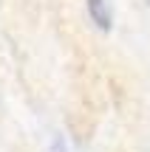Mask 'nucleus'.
Wrapping results in <instances>:
<instances>
[{"instance_id": "f257e3e1", "label": "nucleus", "mask_w": 150, "mask_h": 152, "mask_svg": "<svg viewBox=\"0 0 150 152\" xmlns=\"http://www.w3.org/2000/svg\"><path fill=\"white\" fill-rule=\"evenodd\" d=\"M88 3V14L102 31H111L113 28V9H111V0H85Z\"/></svg>"}, {"instance_id": "f03ea898", "label": "nucleus", "mask_w": 150, "mask_h": 152, "mask_svg": "<svg viewBox=\"0 0 150 152\" xmlns=\"http://www.w3.org/2000/svg\"><path fill=\"white\" fill-rule=\"evenodd\" d=\"M147 3H150V0H147Z\"/></svg>"}]
</instances>
